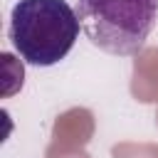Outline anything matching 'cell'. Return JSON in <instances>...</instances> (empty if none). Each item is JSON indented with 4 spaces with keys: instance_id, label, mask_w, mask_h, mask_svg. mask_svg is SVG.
Wrapping results in <instances>:
<instances>
[{
    "instance_id": "cell-2",
    "label": "cell",
    "mask_w": 158,
    "mask_h": 158,
    "mask_svg": "<svg viewBox=\"0 0 158 158\" xmlns=\"http://www.w3.org/2000/svg\"><path fill=\"white\" fill-rule=\"evenodd\" d=\"M77 15L89 42L109 54H136L158 20V0H79Z\"/></svg>"
},
{
    "instance_id": "cell-1",
    "label": "cell",
    "mask_w": 158,
    "mask_h": 158,
    "mask_svg": "<svg viewBox=\"0 0 158 158\" xmlns=\"http://www.w3.org/2000/svg\"><path fill=\"white\" fill-rule=\"evenodd\" d=\"M79 30V15L67 0H20L10 12L7 37L20 59L52 67L72 52Z\"/></svg>"
}]
</instances>
